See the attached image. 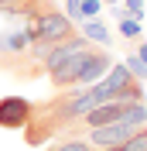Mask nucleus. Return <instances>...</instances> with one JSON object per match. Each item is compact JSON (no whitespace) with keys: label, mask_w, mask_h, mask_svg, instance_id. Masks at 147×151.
<instances>
[{"label":"nucleus","mask_w":147,"mask_h":151,"mask_svg":"<svg viewBox=\"0 0 147 151\" xmlns=\"http://www.w3.org/2000/svg\"><path fill=\"white\" fill-rule=\"evenodd\" d=\"M106 151H147V124H144V127H137V131L130 134L123 144H116V148H106Z\"/></svg>","instance_id":"nucleus-7"},{"label":"nucleus","mask_w":147,"mask_h":151,"mask_svg":"<svg viewBox=\"0 0 147 151\" xmlns=\"http://www.w3.org/2000/svg\"><path fill=\"white\" fill-rule=\"evenodd\" d=\"M130 14V17H137L140 21V14H144V0H127V7H123Z\"/></svg>","instance_id":"nucleus-13"},{"label":"nucleus","mask_w":147,"mask_h":151,"mask_svg":"<svg viewBox=\"0 0 147 151\" xmlns=\"http://www.w3.org/2000/svg\"><path fill=\"white\" fill-rule=\"evenodd\" d=\"M89 86H72V89H58L51 100H38L31 103V117L24 124V141L28 144H45L48 137L62 134L69 124H75L82 113L92 110Z\"/></svg>","instance_id":"nucleus-1"},{"label":"nucleus","mask_w":147,"mask_h":151,"mask_svg":"<svg viewBox=\"0 0 147 151\" xmlns=\"http://www.w3.org/2000/svg\"><path fill=\"white\" fill-rule=\"evenodd\" d=\"M120 120L130 124V127H144L147 124V106L144 103H123V117Z\"/></svg>","instance_id":"nucleus-8"},{"label":"nucleus","mask_w":147,"mask_h":151,"mask_svg":"<svg viewBox=\"0 0 147 151\" xmlns=\"http://www.w3.org/2000/svg\"><path fill=\"white\" fill-rule=\"evenodd\" d=\"M120 35L123 38H137L140 35V21L137 17H120Z\"/></svg>","instance_id":"nucleus-11"},{"label":"nucleus","mask_w":147,"mask_h":151,"mask_svg":"<svg viewBox=\"0 0 147 151\" xmlns=\"http://www.w3.org/2000/svg\"><path fill=\"white\" fill-rule=\"evenodd\" d=\"M34 24H38V41H45V45H58V41H65V38L75 35L72 21L65 17V14H58L55 7L41 10V14L34 17Z\"/></svg>","instance_id":"nucleus-2"},{"label":"nucleus","mask_w":147,"mask_h":151,"mask_svg":"<svg viewBox=\"0 0 147 151\" xmlns=\"http://www.w3.org/2000/svg\"><path fill=\"white\" fill-rule=\"evenodd\" d=\"M133 131H137V127H130V124L116 120V124H103V127H92V131H86L82 137L92 144V151H106V148H116V144H123Z\"/></svg>","instance_id":"nucleus-3"},{"label":"nucleus","mask_w":147,"mask_h":151,"mask_svg":"<svg viewBox=\"0 0 147 151\" xmlns=\"http://www.w3.org/2000/svg\"><path fill=\"white\" fill-rule=\"evenodd\" d=\"M144 62H147V48H144Z\"/></svg>","instance_id":"nucleus-15"},{"label":"nucleus","mask_w":147,"mask_h":151,"mask_svg":"<svg viewBox=\"0 0 147 151\" xmlns=\"http://www.w3.org/2000/svg\"><path fill=\"white\" fill-rule=\"evenodd\" d=\"M123 65L130 69V76H133V79H147V62H140V58H127Z\"/></svg>","instance_id":"nucleus-12"},{"label":"nucleus","mask_w":147,"mask_h":151,"mask_svg":"<svg viewBox=\"0 0 147 151\" xmlns=\"http://www.w3.org/2000/svg\"><path fill=\"white\" fill-rule=\"evenodd\" d=\"M106 4H110V7H113V4H116V0H106Z\"/></svg>","instance_id":"nucleus-14"},{"label":"nucleus","mask_w":147,"mask_h":151,"mask_svg":"<svg viewBox=\"0 0 147 151\" xmlns=\"http://www.w3.org/2000/svg\"><path fill=\"white\" fill-rule=\"evenodd\" d=\"M110 72V55L103 52V48H86V55H82V65H79V76H75V86H89L96 83L99 76Z\"/></svg>","instance_id":"nucleus-5"},{"label":"nucleus","mask_w":147,"mask_h":151,"mask_svg":"<svg viewBox=\"0 0 147 151\" xmlns=\"http://www.w3.org/2000/svg\"><path fill=\"white\" fill-rule=\"evenodd\" d=\"M45 151H92V144L86 141V137H65V141H55V144H48Z\"/></svg>","instance_id":"nucleus-9"},{"label":"nucleus","mask_w":147,"mask_h":151,"mask_svg":"<svg viewBox=\"0 0 147 151\" xmlns=\"http://www.w3.org/2000/svg\"><path fill=\"white\" fill-rule=\"evenodd\" d=\"M51 7V0H0V10L10 14V17H38L41 10Z\"/></svg>","instance_id":"nucleus-6"},{"label":"nucleus","mask_w":147,"mask_h":151,"mask_svg":"<svg viewBox=\"0 0 147 151\" xmlns=\"http://www.w3.org/2000/svg\"><path fill=\"white\" fill-rule=\"evenodd\" d=\"M86 38H92V41H103V45H110V31L103 28L99 21H89V24H86Z\"/></svg>","instance_id":"nucleus-10"},{"label":"nucleus","mask_w":147,"mask_h":151,"mask_svg":"<svg viewBox=\"0 0 147 151\" xmlns=\"http://www.w3.org/2000/svg\"><path fill=\"white\" fill-rule=\"evenodd\" d=\"M28 117H31V100H24V96H4L0 100V127L24 131Z\"/></svg>","instance_id":"nucleus-4"}]
</instances>
